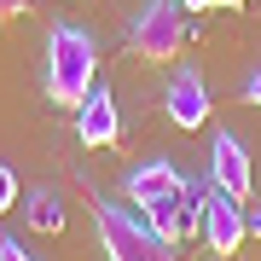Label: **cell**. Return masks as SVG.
<instances>
[{
    "mask_svg": "<svg viewBox=\"0 0 261 261\" xmlns=\"http://www.w3.org/2000/svg\"><path fill=\"white\" fill-rule=\"evenodd\" d=\"M122 192H128V203L140 209V221L151 226L157 238H186L192 226H197V197H203V180H186L174 163H163V157H151L140 163L128 180H122Z\"/></svg>",
    "mask_w": 261,
    "mask_h": 261,
    "instance_id": "6da1fadb",
    "label": "cell"
},
{
    "mask_svg": "<svg viewBox=\"0 0 261 261\" xmlns=\"http://www.w3.org/2000/svg\"><path fill=\"white\" fill-rule=\"evenodd\" d=\"M93 75H99V47L87 29L75 23H53L47 29V64H41V87H47L53 105L75 111L87 93H93Z\"/></svg>",
    "mask_w": 261,
    "mask_h": 261,
    "instance_id": "7a4b0ae2",
    "label": "cell"
},
{
    "mask_svg": "<svg viewBox=\"0 0 261 261\" xmlns=\"http://www.w3.org/2000/svg\"><path fill=\"white\" fill-rule=\"evenodd\" d=\"M75 140L93 145V151H105V145L122 140V105H116V87H99V82H93V93L75 105Z\"/></svg>",
    "mask_w": 261,
    "mask_h": 261,
    "instance_id": "52a82bcc",
    "label": "cell"
},
{
    "mask_svg": "<svg viewBox=\"0 0 261 261\" xmlns=\"http://www.w3.org/2000/svg\"><path fill=\"white\" fill-rule=\"evenodd\" d=\"M23 221H29V232H41V238H53V232H64V197H58L53 186H41V192H29L23 197Z\"/></svg>",
    "mask_w": 261,
    "mask_h": 261,
    "instance_id": "9c48e42d",
    "label": "cell"
},
{
    "mask_svg": "<svg viewBox=\"0 0 261 261\" xmlns=\"http://www.w3.org/2000/svg\"><path fill=\"white\" fill-rule=\"evenodd\" d=\"M0 261H35V255H29V250H23V244L12 238V232H0Z\"/></svg>",
    "mask_w": 261,
    "mask_h": 261,
    "instance_id": "8fae6325",
    "label": "cell"
},
{
    "mask_svg": "<svg viewBox=\"0 0 261 261\" xmlns=\"http://www.w3.org/2000/svg\"><path fill=\"white\" fill-rule=\"evenodd\" d=\"M29 12V0H0V18H23Z\"/></svg>",
    "mask_w": 261,
    "mask_h": 261,
    "instance_id": "5bb4252c",
    "label": "cell"
},
{
    "mask_svg": "<svg viewBox=\"0 0 261 261\" xmlns=\"http://www.w3.org/2000/svg\"><path fill=\"white\" fill-rule=\"evenodd\" d=\"M87 209H93V226H99V244H105V261H180L174 244L157 238V232L140 221V215L116 209L105 192L87 197Z\"/></svg>",
    "mask_w": 261,
    "mask_h": 261,
    "instance_id": "3957f363",
    "label": "cell"
},
{
    "mask_svg": "<svg viewBox=\"0 0 261 261\" xmlns=\"http://www.w3.org/2000/svg\"><path fill=\"white\" fill-rule=\"evenodd\" d=\"M209 105L215 99H209L203 75H197V70H174V82H168V93H163V116L174 122L180 134H197L209 122Z\"/></svg>",
    "mask_w": 261,
    "mask_h": 261,
    "instance_id": "ba28073f",
    "label": "cell"
},
{
    "mask_svg": "<svg viewBox=\"0 0 261 261\" xmlns=\"http://www.w3.org/2000/svg\"><path fill=\"white\" fill-rule=\"evenodd\" d=\"M244 209H250V203H232V197L203 174V197H197V226H192V238H203L209 255H238V244L250 238Z\"/></svg>",
    "mask_w": 261,
    "mask_h": 261,
    "instance_id": "5b68a950",
    "label": "cell"
},
{
    "mask_svg": "<svg viewBox=\"0 0 261 261\" xmlns=\"http://www.w3.org/2000/svg\"><path fill=\"white\" fill-rule=\"evenodd\" d=\"M209 180L232 197V203H250V197H255L250 151H244V140H238L232 128H221V134H215V145H209Z\"/></svg>",
    "mask_w": 261,
    "mask_h": 261,
    "instance_id": "8992f818",
    "label": "cell"
},
{
    "mask_svg": "<svg viewBox=\"0 0 261 261\" xmlns=\"http://www.w3.org/2000/svg\"><path fill=\"white\" fill-rule=\"evenodd\" d=\"M180 6H186V12H232V6H244V0H180Z\"/></svg>",
    "mask_w": 261,
    "mask_h": 261,
    "instance_id": "7c38bea8",
    "label": "cell"
},
{
    "mask_svg": "<svg viewBox=\"0 0 261 261\" xmlns=\"http://www.w3.org/2000/svg\"><path fill=\"white\" fill-rule=\"evenodd\" d=\"M244 99H250V105H255V111H261V70L250 75V82H244Z\"/></svg>",
    "mask_w": 261,
    "mask_h": 261,
    "instance_id": "4fadbf2b",
    "label": "cell"
},
{
    "mask_svg": "<svg viewBox=\"0 0 261 261\" xmlns=\"http://www.w3.org/2000/svg\"><path fill=\"white\" fill-rule=\"evenodd\" d=\"M244 226H250V238H261V209H244Z\"/></svg>",
    "mask_w": 261,
    "mask_h": 261,
    "instance_id": "9a60e30c",
    "label": "cell"
},
{
    "mask_svg": "<svg viewBox=\"0 0 261 261\" xmlns=\"http://www.w3.org/2000/svg\"><path fill=\"white\" fill-rule=\"evenodd\" d=\"M186 41H192V29H186V6L180 0H145L134 12V23H128V53L145 58V64L174 58Z\"/></svg>",
    "mask_w": 261,
    "mask_h": 261,
    "instance_id": "277c9868",
    "label": "cell"
},
{
    "mask_svg": "<svg viewBox=\"0 0 261 261\" xmlns=\"http://www.w3.org/2000/svg\"><path fill=\"white\" fill-rule=\"evenodd\" d=\"M12 203H18V174H12L6 163H0V215H6Z\"/></svg>",
    "mask_w": 261,
    "mask_h": 261,
    "instance_id": "30bf717a",
    "label": "cell"
}]
</instances>
